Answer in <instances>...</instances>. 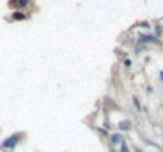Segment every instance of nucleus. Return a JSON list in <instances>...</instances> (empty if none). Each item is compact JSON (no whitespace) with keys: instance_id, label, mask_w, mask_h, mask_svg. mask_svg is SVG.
Returning a JSON list of instances; mask_svg holds the SVG:
<instances>
[{"instance_id":"nucleus-1","label":"nucleus","mask_w":163,"mask_h":152,"mask_svg":"<svg viewBox=\"0 0 163 152\" xmlns=\"http://www.w3.org/2000/svg\"><path fill=\"white\" fill-rule=\"evenodd\" d=\"M19 143V135H13L2 143V149H14Z\"/></svg>"},{"instance_id":"nucleus-2","label":"nucleus","mask_w":163,"mask_h":152,"mask_svg":"<svg viewBox=\"0 0 163 152\" xmlns=\"http://www.w3.org/2000/svg\"><path fill=\"white\" fill-rule=\"evenodd\" d=\"M139 41H143V43H158V40L152 35H139Z\"/></svg>"},{"instance_id":"nucleus-3","label":"nucleus","mask_w":163,"mask_h":152,"mask_svg":"<svg viewBox=\"0 0 163 152\" xmlns=\"http://www.w3.org/2000/svg\"><path fill=\"white\" fill-rule=\"evenodd\" d=\"M122 141H124V138H122L121 133H114V135H111V144H121Z\"/></svg>"},{"instance_id":"nucleus-4","label":"nucleus","mask_w":163,"mask_h":152,"mask_svg":"<svg viewBox=\"0 0 163 152\" xmlns=\"http://www.w3.org/2000/svg\"><path fill=\"white\" fill-rule=\"evenodd\" d=\"M130 129H131V122H130V120L119 122V130H124V132H127V130H130Z\"/></svg>"},{"instance_id":"nucleus-5","label":"nucleus","mask_w":163,"mask_h":152,"mask_svg":"<svg viewBox=\"0 0 163 152\" xmlns=\"http://www.w3.org/2000/svg\"><path fill=\"white\" fill-rule=\"evenodd\" d=\"M13 19H16V21H22V19H26V14H24V13H21V11H14V13H13Z\"/></svg>"},{"instance_id":"nucleus-6","label":"nucleus","mask_w":163,"mask_h":152,"mask_svg":"<svg viewBox=\"0 0 163 152\" xmlns=\"http://www.w3.org/2000/svg\"><path fill=\"white\" fill-rule=\"evenodd\" d=\"M29 3H30V0H17V2H16L14 5H17L19 8H26Z\"/></svg>"},{"instance_id":"nucleus-7","label":"nucleus","mask_w":163,"mask_h":152,"mask_svg":"<svg viewBox=\"0 0 163 152\" xmlns=\"http://www.w3.org/2000/svg\"><path fill=\"white\" fill-rule=\"evenodd\" d=\"M119 152H130V150H128V146H127V143H125V141H122V143H121V150H119Z\"/></svg>"},{"instance_id":"nucleus-8","label":"nucleus","mask_w":163,"mask_h":152,"mask_svg":"<svg viewBox=\"0 0 163 152\" xmlns=\"http://www.w3.org/2000/svg\"><path fill=\"white\" fill-rule=\"evenodd\" d=\"M133 105H135V106H136V109H141V105H139V100H138V98H136V97H135V98H133Z\"/></svg>"},{"instance_id":"nucleus-9","label":"nucleus","mask_w":163,"mask_h":152,"mask_svg":"<svg viewBox=\"0 0 163 152\" xmlns=\"http://www.w3.org/2000/svg\"><path fill=\"white\" fill-rule=\"evenodd\" d=\"M141 27H144V29H149V27H151V24H149V22H141Z\"/></svg>"},{"instance_id":"nucleus-10","label":"nucleus","mask_w":163,"mask_h":152,"mask_svg":"<svg viewBox=\"0 0 163 152\" xmlns=\"http://www.w3.org/2000/svg\"><path fill=\"white\" fill-rule=\"evenodd\" d=\"M124 65H125V67H130V65H131V62H130L128 59H125V60H124Z\"/></svg>"},{"instance_id":"nucleus-11","label":"nucleus","mask_w":163,"mask_h":152,"mask_svg":"<svg viewBox=\"0 0 163 152\" xmlns=\"http://www.w3.org/2000/svg\"><path fill=\"white\" fill-rule=\"evenodd\" d=\"M160 78H161V81H163V71H160Z\"/></svg>"},{"instance_id":"nucleus-12","label":"nucleus","mask_w":163,"mask_h":152,"mask_svg":"<svg viewBox=\"0 0 163 152\" xmlns=\"http://www.w3.org/2000/svg\"><path fill=\"white\" fill-rule=\"evenodd\" d=\"M135 152H143V150H141V149H138V147H136V149H135Z\"/></svg>"},{"instance_id":"nucleus-13","label":"nucleus","mask_w":163,"mask_h":152,"mask_svg":"<svg viewBox=\"0 0 163 152\" xmlns=\"http://www.w3.org/2000/svg\"><path fill=\"white\" fill-rule=\"evenodd\" d=\"M161 152H163V149H161Z\"/></svg>"}]
</instances>
